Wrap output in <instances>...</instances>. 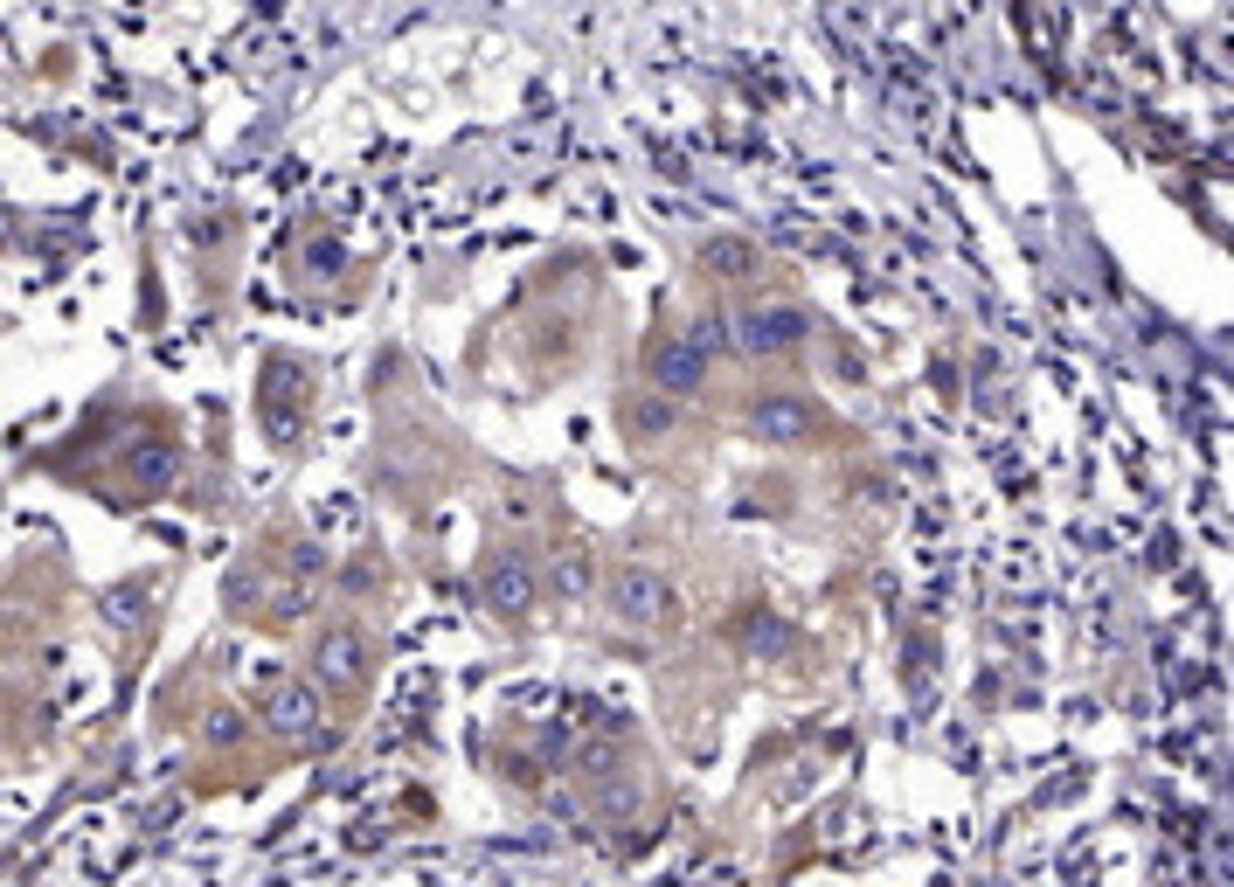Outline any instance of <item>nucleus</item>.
Here are the masks:
<instances>
[{
    "label": "nucleus",
    "instance_id": "2eb2a0df",
    "mask_svg": "<svg viewBox=\"0 0 1234 887\" xmlns=\"http://www.w3.org/2000/svg\"><path fill=\"white\" fill-rule=\"evenodd\" d=\"M319 569H326L319 548H292V575H319Z\"/></svg>",
    "mask_w": 1234,
    "mask_h": 887
},
{
    "label": "nucleus",
    "instance_id": "f257e3e1",
    "mask_svg": "<svg viewBox=\"0 0 1234 887\" xmlns=\"http://www.w3.org/2000/svg\"><path fill=\"white\" fill-rule=\"evenodd\" d=\"M729 326H736V353H749V361H777V353H798V347H805V333H811V319L798 313V305H784V299L749 305V313H736Z\"/></svg>",
    "mask_w": 1234,
    "mask_h": 887
},
{
    "label": "nucleus",
    "instance_id": "9b49d317",
    "mask_svg": "<svg viewBox=\"0 0 1234 887\" xmlns=\"http://www.w3.org/2000/svg\"><path fill=\"white\" fill-rule=\"evenodd\" d=\"M548 583H556V596L576 604V596H590V583H597V562H590L583 548H569V554H556V575H548Z\"/></svg>",
    "mask_w": 1234,
    "mask_h": 887
},
{
    "label": "nucleus",
    "instance_id": "1a4fd4ad",
    "mask_svg": "<svg viewBox=\"0 0 1234 887\" xmlns=\"http://www.w3.org/2000/svg\"><path fill=\"white\" fill-rule=\"evenodd\" d=\"M638 805H646V776H638V770H597V776H590V811H597V818H631Z\"/></svg>",
    "mask_w": 1234,
    "mask_h": 887
},
{
    "label": "nucleus",
    "instance_id": "0eeeda50",
    "mask_svg": "<svg viewBox=\"0 0 1234 887\" xmlns=\"http://www.w3.org/2000/svg\"><path fill=\"white\" fill-rule=\"evenodd\" d=\"M263 721H271L278 736H313V728H319L313 680H284V686H271V700H263Z\"/></svg>",
    "mask_w": 1234,
    "mask_h": 887
},
{
    "label": "nucleus",
    "instance_id": "9d476101",
    "mask_svg": "<svg viewBox=\"0 0 1234 887\" xmlns=\"http://www.w3.org/2000/svg\"><path fill=\"white\" fill-rule=\"evenodd\" d=\"M673 424H680L673 395H646V403H625V430H631V437H666Z\"/></svg>",
    "mask_w": 1234,
    "mask_h": 887
},
{
    "label": "nucleus",
    "instance_id": "7ed1b4c3",
    "mask_svg": "<svg viewBox=\"0 0 1234 887\" xmlns=\"http://www.w3.org/2000/svg\"><path fill=\"white\" fill-rule=\"evenodd\" d=\"M535 596H541V575H535V562L527 554H493L486 569H479V604H486L500 625H520L527 610H535Z\"/></svg>",
    "mask_w": 1234,
    "mask_h": 887
},
{
    "label": "nucleus",
    "instance_id": "4468645a",
    "mask_svg": "<svg viewBox=\"0 0 1234 887\" xmlns=\"http://www.w3.org/2000/svg\"><path fill=\"white\" fill-rule=\"evenodd\" d=\"M687 340H694L700 353H721V347H729V333H721V319H694V333H687Z\"/></svg>",
    "mask_w": 1234,
    "mask_h": 887
},
{
    "label": "nucleus",
    "instance_id": "f8f14e48",
    "mask_svg": "<svg viewBox=\"0 0 1234 887\" xmlns=\"http://www.w3.org/2000/svg\"><path fill=\"white\" fill-rule=\"evenodd\" d=\"M173 472H181V451H173V444H153V451H139V458H132V479H139V485H153V493H160V485H167Z\"/></svg>",
    "mask_w": 1234,
    "mask_h": 887
},
{
    "label": "nucleus",
    "instance_id": "f03ea898",
    "mask_svg": "<svg viewBox=\"0 0 1234 887\" xmlns=\"http://www.w3.org/2000/svg\"><path fill=\"white\" fill-rule=\"evenodd\" d=\"M610 617H617V625H631V631L673 625V583L659 569H646V562H625V569L610 575Z\"/></svg>",
    "mask_w": 1234,
    "mask_h": 887
},
{
    "label": "nucleus",
    "instance_id": "39448f33",
    "mask_svg": "<svg viewBox=\"0 0 1234 887\" xmlns=\"http://www.w3.org/2000/svg\"><path fill=\"white\" fill-rule=\"evenodd\" d=\"M646 382H652L659 395H673V403H687V395L708 389V353H700L687 333H680V340H659L652 361H646Z\"/></svg>",
    "mask_w": 1234,
    "mask_h": 887
},
{
    "label": "nucleus",
    "instance_id": "ddd939ff",
    "mask_svg": "<svg viewBox=\"0 0 1234 887\" xmlns=\"http://www.w3.org/2000/svg\"><path fill=\"white\" fill-rule=\"evenodd\" d=\"M742 645H749V652H784V645H790V625H777V617L756 610V617L742 625Z\"/></svg>",
    "mask_w": 1234,
    "mask_h": 887
},
{
    "label": "nucleus",
    "instance_id": "423d86ee",
    "mask_svg": "<svg viewBox=\"0 0 1234 887\" xmlns=\"http://www.w3.org/2000/svg\"><path fill=\"white\" fill-rule=\"evenodd\" d=\"M811 424H819V409L805 403V395H790V389H770L749 403V437L756 444H805Z\"/></svg>",
    "mask_w": 1234,
    "mask_h": 887
},
{
    "label": "nucleus",
    "instance_id": "6e6552de",
    "mask_svg": "<svg viewBox=\"0 0 1234 887\" xmlns=\"http://www.w3.org/2000/svg\"><path fill=\"white\" fill-rule=\"evenodd\" d=\"M700 271H708L715 284H742V278L763 271V250L749 236H708L700 243Z\"/></svg>",
    "mask_w": 1234,
    "mask_h": 887
},
{
    "label": "nucleus",
    "instance_id": "20e7f679",
    "mask_svg": "<svg viewBox=\"0 0 1234 887\" xmlns=\"http://www.w3.org/2000/svg\"><path fill=\"white\" fill-rule=\"evenodd\" d=\"M313 686H326V694H361L368 686V638L355 625H334L313 645Z\"/></svg>",
    "mask_w": 1234,
    "mask_h": 887
}]
</instances>
